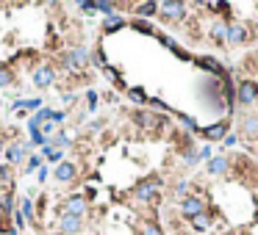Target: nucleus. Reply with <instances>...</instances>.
Segmentation results:
<instances>
[{
  "label": "nucleus",
  "mask_w": 258,
  "mask_h": 235,
  "mask_svg": "<svg viewBox=\"0 0 258 235\" xmlns=\"http://www.w3.org/2000/svg\"><path fill=\"white\" fill-rule=\"evenodd\" d=\"M14 224H11V216H0V235H14Z\"/></svg>",
  "instance_id": "32"
},
{
  "label": "nucleus",
  "mask_w": 258,
  "mask_h": 235,
  "mask_svg": "<svg viewBox=\"0 0 258 235\" xmlns=\"http://www.w3.org/2000/svg\"><path fill=\"white\" fill-rule=\"evenodd\" d=\"M14 210H17L14 191H3V196H0V216H14Z\"/></svg>",
  "instance_id": "22"
},
{
  "label": "nucleus",
  "mask_w": 258,
  "mask_h": 235,
  "mask_svg": "<svg viewBox=\"0 0 258 235\" xmlns=\"http://www.w3.org/2000/svg\"><path fill=\"white\" fill-rule=\"evenodd\" d=\"M228 169H230L228 155H214L211 160H206V172H208L211 177H222V174H228Z\"/></svg>",
  "instance_id": "12"
},
{
  "label": "nucleus",
  "mask_w": 258,
  "mask_h": 235,
  "mask_svg": "<svg viewBox=\"0 0 258 235\" xmlns=\"http://www.w3.org/2000/svg\"><path fill=\"white\" fill-rule=\"evenodd\" d=\"M133 14H136L139 20L155 17V14H158V3H155V0H147V3H136V6H133Z\"/></svg>",
  "instance_id": "21"
},
{
  "label": "nucleus",
  "mask_w": 258,
  "mask_h": 235,
  "mask_svg": "<svg viewBox=\"0 0 258 235\" xmlns=\"http://www.w3.org/2000/svg\"><path fill=\"white\" fill-rule=\"evenodd\" d=\"M78 8H81V11H86V14H95V11H98V6H95V3H78Z\"/></svg>",
  "instance_id": "37"
},
{
  "label": "nucleus",
  "mask_w": 258,
  "mask_h": 235,
  "mask_svg": "<svg viewBox=\"0 0 258 235\" xmlns=\"http://www.w3.org/2000/svg\"><path fill=\"white\" fill-rule=\"evenodd\" d=\"M256 191H258V180H256Z\"/></svg>",
  "instance_id": "41"
},
{
  "label": "nucleus",
  "mask_w": 258,
  "mask_h": 235,
  "mask_svg": "<svg viewBox=\"0 0 258 235\" xmlns=\"http://www.w3.org/2000/svg\"><path fill=\"white\" fill-rule=\"evenodd\" d=\"M48 174H50V169H48V166H42V169H39V183H45V180H48Z\"/></svg>",
  "instance_id": "40"
},
{
  "label": "nucleus",
  "mask_w": 258,
  "mask_h": 235,
  "mask_svg": "<svg viewBox=\"0 0 258 235\" xmlns=\"http://www.w3.org/2000/svg\"><path fill=\"white\" fill-rule=\"evenodd\" d=\"M200 160H211V147H200Z\"/></svg>",
  "instance_id": "38"
},
{
  "label": "nucleus",
  "mask_w": 258,
  "mask_h": 235,
  "mask_svg": "<svg viewBox=\"0 0 258 235\" xmlns=\"http://www.w3.org/2000/svg\"><path fill=\"white\" fill-rule=\"evenodd\" d=\"M0 186L6 188V191H14V172H11V166H0Z\"/></svg>",
  "instance_id": "27"
},
{
  "label": "nucleus",
  "mask_w": 258,
  "mask_h": 235,
  "mask_svg": "<svg viewBox=\"0 0 258 235\" xmlns=\"http://www.w3.org/2000/svg\"><path fill=\"white\" fill-rule=\"evenodd\" d=\"M195 64L197 67H203L206 72H214V75H219L225 80L228 78V72H225V67H219V64L214 61V58H208V55H200V58H195Z\"/></svg>",
  "instance_id": "18"
},
{
  "label": "nucleus",
  "mask_w": 258,
  "mask_h": 235,
  "mask_svg": "<svg viewBox=\"0 0 258 235\" xmlns=\"http://www.w3.org/2000/svg\"><path fill=\"white\" fill-rule=\"evenodd\" d=\"M230 133V122L222 119V122L211 124V127H200V136L208 138V141H225V136Z\"/></svg>",
  "instance_id": "10"
},
{
  "label": "nucleus",
  "mask_w": 258,
  "mask_h": 235,
  "mask_svg": "<svg viewBox=\"0 0 258 235\" xmlns=\"http://www.w3.org/2000/svg\"><path fill=\"white\" fill-rule=\"evenodd\" d=\"M236 103L242 108H253L258 103V83L253 78H242L236 86Z\"/></svg>",
  "instance_id": "3"
},
{
  "label": "nucleus",
  "mask_w": 258,
  "mask_h": 235,
  "mask_svg": "<svg viewBox=\"0 0 258 235\" xmlns=\"http://www.w3.org/2000/svg\"><path fill=\"white\" fill-rule=\"evenodd\" d=\"M53 177H56L58 183H75V177H78V166L72 163V160H61V163L53 169Z\"/></svg>",
  "instance_id": "13"
},
{
  "label": "nucleus",
  "mask_w": 258,
  "mask_h": 235,
  "mask_svg": "<svg viewBox=\"0 0 258 235\" xmlns=\"http://www.w3.org/2000/svg\"><path fill=\"white\" fill-rule=\"evenodd\" d=\"M86 108H89V111H95V108H98V91H86Z\"/></svg>",
  "instance_id": "36"
},
{
  "label": "nucleus",
  "mask_w": 258,
  "mask_h": 235,
  "mask_svg": "<svg viewBox=\"0 0 258 235\" xmlns=\"http://www.w3.org/2000/svg\"><path fill=\"white\" fill-rule=\"evenodd\" d=\"M42 155H45V160L48 163H61V158H64V152L61 150H53V147H48V150H42Z\"/></svg>",
  "instance_id": "30"
},
{
  "label": "nucleus",
  "mask_w": 258,
  "mask_h": 235,
  "mask_svg": "<svg viewBox=\"0 0 258 235\" xmlns=\"http://www.w3.org/2000/svg\"><path fill=\"white\" fill-rule=\"evenodd\" d=\"M31 141H14V144H8L6 147V158H8V166H20L22 160L28 163L31 158Z\"/></svg>",
  "instance_id": "7"
},
{
  "label": "nucleus",
  "mask_w": 258,
  "mask_h": 235,
  "mask_svg": "<svg viewBox=\"0 0 258 235\" xmlns=\"http://www.w3.org/2000/svg\"><path fill=\"white\" fill-rule=\"evenodd\" d=\"M131 28L136 31V34H147V36H158V31L153 28V22H147V20H139V17H133L131 20Z\"/></svg>",
  "instance_id": "25"
},
{
  "label": "nucleus",
  "mask_w": 258,
  "mask_h": 235,
  "mask_svg": "<svg viewBox=\"0 0 258 235\" xmlns=\"http://www.w3.org/2000/svg\"><path fill=\"white\" fill-rule=\"evenodd\" d=\"M17 210L22 213V219H25V221H34V219H36V213H34V202H31V196H22L20 205H17Z\"/></svg>",
  "instance_id": "28"
},
{
  "label": "nucleus",
  "mask_w": 258,
  "mask_h": 235,
  "mask_svg": "<svg viewBox=\"0 0 258 235\" xmlns=\"http://www.w3.org/2000/svg\"><path fill=\"white\" fill-rule=\"evenodd\" d=\"M236 144H239V133H228V136H225V141H222L225 150H233Z\"/></svg>",
  "instance_id": "35"
},
{
  "label": "nucleus",
  "mask_w": 258,
  "mask_h": 235,
  "mask_svg": "<svg viewBox=\"0 0 258 235\" xmlns=\"http://www.w3.org/2000/svg\"><path fill=\"white\" fill-rule=\"evenodd\" d=\"M211 224H214V213H211V210H203L200 216L189 219V227L195 230V233H208Z\"/></svg>",
  "instance_id": "15"
},
{
  "label": "nucleus",
  "mask_w": 258,
  "mask_h": 235,
  "mask_svg": "<svg viewBox=\"0 0 258 235\" xmlns=\"http://www.w3.org/2000/svg\"><path fill=\"white\" fill-rule=\"evenodd\" d=\"M242 136H247V138L258 136V117L256 114H247V117L242 119Z\"/></svg>",
  "instance_id": "23"
},
{
  "label": "nucleus",
  "mask_w": 258,
  "mask_h": 235,
  "mask_svg": "<svg viewBox=\"0 0 258 235\" xmlns=\"http://www.w3.org/2000/svg\"><path fill=\"white\" fill-rule=\"evenodd\" d=\"M86 210H89V199H86L81 191L70 194V196L64 199V205H61V216H75V219H84Z\"/></svg>",
  "instance_id": "5"
},
{
  "label": "nucleus",
  "mask_w": 258,
  "mask_h": 235,
  "mask_svg": "<svg viewBox=\"0 0 258 235\" xmlns=\"http://www.w3.org/2000/svg\"><path fill=\"white\" fill-rule=\"evenodd\" d=\"M128 100L136 103V105H147V103H150V97H147V91L142 89V86H131V89H128Z\"/></svg>",
  "instance_id": "26"
},
{
  "label": "nucleus",
  "mask_w": 258,
  "mask_h": 235,
  "mask_svg": "<svg viewBox=\"0 0 258 235\" xmlns=\"http://www.w3.org/2000/svg\"><path fill=\"white\" fill-rule=\"evenodd\" d=\"M14 235H20V233H14Z\"/></svg>",
  "instance_id": "42"
},
{
  "label": "nucleus",
  "mask_w": 258,
  "mask_h": 235,
  "mask_svg": "<svg viewBox=\"0 0 258 235\" xmlns=\"http://www.w3.org/2000/svg\"><path fill=\"white\" fill-rule=\"evenodd\" d=\"M186 14H189V6L181 3V0H164V3H158V17L167 22H181V20H186Z\"/></svg>",
  "instance_id": "4"
},
{
  "label": "nucleus",
  "mask_w": 258,
  "mask_h": 235,
  "mask_svg": "<svg viewBox=\"0 0 258 235\" xmlns=\"http://www.w3.org/2000/svg\"><path fill=\"white\" fill-rule=\"evenodd\" d=\"M11 83H14V72L3 64V67H0V89H6V86H11Z\"/></svg>",
  "instance_id": "31"
},
{
  "label": "nucleus",
  "mask_w": 258,
  "mask_h": 235,
  "mask_svg": "<svg viewBox=\"0 0 258 235\" xmlns=\"http://www.w3.org/2000/svg\"><path fill=\"white\" fill-rule=\"evenodd\" d=\"M34 169H42V158H39V155H31L28 163H25V169H22V174H31Z\"/></svg>",
  "instance_id": "34"
},
{
  "label": "nucleus",
  "mask_w": 258,
  "mask_h": 235,
  "mask_svg": "<svg viewBox=\"0 0 258 235\" xmlns=\"http://www.w3.org/2000/svg\"><path fill=\"white\" fill-rule=\"evenodd\" d=\"M131 119L139 124V127H158V124H164V117H158V114H153V111H145V108L133 111Z\"/></svg>",
  "instance_id": "11"
},
{
  "label": "nucleus",
  "mask_w": 258,
  "mask_h": 235,
  "mask_svg": "<svg viewBox=\"0 0 258 235\" xmlns=\"http://www.w3.org/2000/svg\"><path fill=\"white\" fill-rule=\"evenodd\" d=\"M203 210H208L206 207V199H203L200 194H192V196H186V199H181V216L183 219H195V216H200Z\"/></svg>",
  "instance_id": "8"
},
{
  "label": "nucleus",
  "mask_w": 258,
  "mask_h": 235,
  "mask_svg": "<svg viewBox=\"0 0 258 235\" xmlns=\"http://www.w3.org/2000/svg\"><path fill=\"white\" fill-rule=\"evenodd\" d=\"M228 25H230V22H225V20L211 22V28H208V39L216 41V44H225V41H228Z\"/></svg>",
  "instance_id": "17"
},
{
  "label": "nucleus",
  "mask_w": 258,
  "mask_h": 235,
  "mask_svg": "<svg viewBox=\"0 0 258 235\" xmlns=\"http://www.w3.org/2000/svg\"><path fill=\"white\" fill-rule=\"evenodd\" d=\"M53 80H56V69L50 67V64H39V67L34 69V86L36 89H48V86H53Z\"/></svg>",
  "instance_id": "9"
},
{
  "label": "nucleus",
  "mask_w": 258,
  "mask_h": 235,
  "mask_svg": "<svg viewBox=\"0 0 258 235\" xmlns=\"http://www.w3.org/2000/svg\"><path fill=\"white\" fill-rule=\"evenodd\" d=\"M98 6L100 14H105V17H111V14H117V3H105V0H100V3H95Z\"/></svg>",
  "instance_id": "33"
},
{
  "label": "nucleus",
  "mask_w": 258,
  "mask_h": 235,
  "mask_svg": "<svg viewBox=\"0 0 258 235\" xmlns=\"http://www.w3.org/2000/svg\"><path fill=\"white\" fill-rule=\"evenodd\" d=\"M172 194L175 196H178V199H186V196H192V194H197V188H195V183H192V180H178V183H175L172 186Z\"/></svg>",
  "instance_id": "20"
},
{
  "label": "nucleus",
  "mask_w": 258,
  "mask_h": 235,
  "mask_svg": "<svg viewBox=\"0 0 258 235\" xmlns=\"http://www.w3.org/2000/svg\"><path fill=\"white\" fill-rule=\"evenodd\" d=\"M50 122H53V124L64 122V114H61V111H53V119H50Z\"/></svg>",
  "instance_id": "39"
},
{
  "label": "nucleus",
  "mask_w": 258,
  "mask_h": 235,
  "mask_svg": "<svg viewBox=\"0 0 258 235\" xmlns=\"http://www.w3.org/2000/svg\"><path fill=\"white\" fill-rule=\"evenodd\" d=\"M72 144V138H70V133L67 130H56L53 133V136H50V147H53V150H67V147Z\"/></svg>",
  "instance_id": "24"
},
{
  "label": "nucleus",
  "mask_w": 258,
  "mask_h": 235,
  "mask_svg": "<svg viewBox=\"0 0 258 235\" xmlns=\"http://www.w3.org/2000/svg\"><path fill=\"white\" fill-rule=\"evenodd\" d=\"M89 50L86 47H67L61 53V67L67 69V72H81V69L89 67Z\"/></svg>",
  "instance_id": "2"
},
{
  "label": "nucleus",
  "mask_w": 258,
  "mask_h": 235,
  "mask_svg": "<svg viewBox=\"0 0 258 235\" xmlns=\"http://www.w3.org/2000/svg\"><path fill=\"white\" fill-rule=\"evenodd\" d=\"M161 188H164V180H161L158 174H150V177H145L142 183L133 186L131 199L136 202V205H153V202H158Z\"/></svg>",
  "instance_id": "1"
},
{
  "label": "nucleus",
  "mask_w": 258,
  "mask_h": 235,
  "mask_svg": "<svg viewBox=\"0 0 258 235\" xmlns=\"http://www.w3.org/2000/svg\"><path fill=\"white\" fill-rule=\"evenodd\" d=\"M250 39H253V31L244 22H230L228 25V41L225 44H230V47H242V44H250Z\"/></svg>",
  "instance_id": "6"
},
{
  "label": "nucleus",
  "mask_w": 258,
  "mask_h": 235,
  "mask_svg": "<svg viewBox=\"0 0 258 235\" xmlns=\"http://www.w3.org/2000/svg\"><path fill=\"white\" fill-rule=\"evenodd\" d=\"M128 22L122 14H111V17H105L103 20V34H117V31H122Z\"/></svg>",
  "instance_id": "19"
},
{
  "label": "nucleus",
  "mask_w": 258,
  "mask_h": 235,
  "mask_svg": "<svg viewBox=\"0 0 258 235\" xmlns=\"http://www.w3.org/2000/svg\"><path fill=\"white\" fill-rule=\"evenodd\" d=\"M133 227H136V235H167L155 219H139Z\"/></svg>",
  "instance_id": "16"
},
{
  "label": "nucleus",
  "mask_w": 258,
  "mask_h": 235,
  "mask_svg": "<svg viewBox=\"0 0 258 235\" xmlns=\"http://www.w3.org/2000/svg\"><path fill=\"white\" fill-rule=\"evenodd\" d=\"M11 108H14V111L25 108V111H34V114H36V111H42V100H36V97H34V100H17Z\"/></svg>",
  "instance_id": "29"
},
{
  "label": "nucleus",
  "mask_w": 258,
  "mask_h": 235,
  "mask_svg": "<svg viewBox=\"0 0 258 235\" xmlns=\"http://www.w3.org/2000/svg\"><path fill=\"white\" fill-rule=\"evenodd\" d=\"M84 230V219H75V216H61L58 213V233L61 235H78Z\"/></svg>",
  "instance_id": "14"
}]
</instances>
